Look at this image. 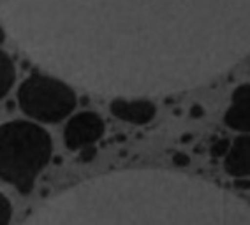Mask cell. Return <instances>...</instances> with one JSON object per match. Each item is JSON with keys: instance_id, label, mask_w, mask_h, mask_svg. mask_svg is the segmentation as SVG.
<instances>
[{"instance_id": "cell-1", "label": "cell", "mask_w": 250, "mask_h": 225, "mask_svg": "<svg viewBox=\"0 0 250 225\" xmlns=\"http://www.w3.org/2000/svg\"><path fill=\"white\" fill-rule=\"evenodd\" d=\"M30 58L99 94H173L250 53V0H0Z\"/></svg>"}, {"instance_id": "cell-2", "label": "cell", "mask_w": 250, "mask_h": 225, "mask_svg": "<svg viewBox=\"0 0 250 225\" xmlns=\"http://www.w3.org/2000/svg\"><path fill=\"white\" fill-rule=\"evenodd\" d=\"M23 225H250V207L206 181L129 171L72 187Z\"/></svg>"}, {"instance_id": "cell-3", "label": "cell", "mask_w": 250, "mask_h": 225, "mask_svg": "<svg viewBox=\"0 0 250 225\" xmlns=\"http://www.w3.org/2000/svg\"><path fill=\"white\" fill-rule=\"evenodd\" d=\"M51 137L30 122H9L0 131V176L20 194L34 188L37 176L51 157Z\"/></svg>"}, {"instance_id": "cell-4", "label": "cell", "mask_w": 250, "mask_h": 225, "mask_svg": "<svg viewBox=\"0 0 250 225\" xmlns=\"http://www.w3.org/2000/svg\"><path fill=\"white\" fill-rule=\"evenodd\" d=\"M18 102L23 112L34 120L57 123L76 108V94L62 79L32 74L20 86Z\"/></svg>"}, {"instance_id": "cell-5", "label": "cell", "mask_w": 250, "mask_h": 225, "mask_svg": "<svg viewBox=\"0 0 250 225\" xmlns=\"http://www.w3.org/2000/svg\"><path fill=\"white\" fill-rule=\"evenodd\" d=\"M103 134V118L92 111H85L72 116L67 122L65 131H63V141L69 150L76 151V150H83L86 146H94V143L101 139Z\"/></svg>"}, {"instance_id": "cell-6", "label": "cell", "mask_w": 250, "mask_h": 225, "mask_svg": "<svg viewBox=\"0 0 250 225\" xmlns=\"http://www.w3.org/2000/svg\"><path fill=\"white\" fill-rule=\"evenodd\" d=\"M109 111L113 112V116L120 118L124 122L134 123V125H146L155 118L157 108L150 100H125L118 97L109 104Z\"/></svg>"}, {"instance_id": "cell-7", "label": "cell", "mask_w": 250, "mask_h": 225, "mask_svg": "<svg viewBox=\"0 0 250 225\" xmlns=\"http://www.w3.org/2000/svg\"><path fill=\"white\" fill-rule=\"evenodd\" d=\"M226 125L232 131L250 132V85H241L232 92L231 106H229L226 116Z\"/></svg>"}, {"instance_id": "cell-8", "label": "cell", "mask_w": 250, "mask_h": 225, "mask_svg": "<svg viewBox=\"0 0 250 225\" xmlns=\"http://www.w3.org/2000/svg\"><path fill=\"white\" fill-rule=\"evenodd\" d=\"M224 167L226 172L234 178L250 176V135H241L232 141Z\"/></svg>"}, {"instance_id": "cell-9", "label": "cell", "mask_w": 250, "mask_h": 225, "mask_svg": "<svg viewBox=\"0 0 250 225\" xmlns=\"http://www.w3.org/2000/svg\"><path fill=\"white\" fill-rule=\"evenodd\" d=\"M14 65L13 60L9 58V55L2 53L0 56V97H5L9 94V90L14 85Z\"/></svg>"}, {"instance_id": "cell-10", "label": "cell", "mask_w": 250, "mask_h": 225, "mask_svg": "<svg viewBox=\"0 0 250 225\" xmlns=\"http://www.w3.org/2000/svg\"><path fill=\"white\" fill-rule=\"evenodd\" d=\"M13 207H11L9 199L5 195H0V225H9Z\"/></svg>"}, {"instance_id": "cell-11", "label": "cell", "mask_w": 250, "mask_h": 225, "mask_svg": "<svg viewBox=\"0 0 250 225\" xmlns=\"http://www.w3.org/2000/svg\"><path fill=\"white\" fill-rule=\"evenodd\" d=\"M231 150V143L228 139H219L211 144V155L213 157H222V155H228V151Z\"/></svg>"}, {"instance_id": "cell-12", "label": "cell", "mask_w": 250, "mask_h": 225, "mask_svg": "<svg viewBox=\"0 0 250 225\" xmlns=\"http://www.w3.org/2000/svg\"><path fill=\"white\" fill-rule=\"evenodd\" d=\"M94 157H95V148H94V146H86V148L81 150V157H80L81 162H90Z\"/></svg>"}, {"instance_id": "cell-13", "label": "cell", "mask_w": 250, "mask_h": 225, "mask_svg": "<svg viewBox=\"0 0 250 225\" xmlns=\"http://www.w3.org/2000/svg\"><path fill=\"white\" fill-rule=\"evenodd\" d=\"M173 162H174V166L185 167V166H188V157H187V155L176 153V155L173 157Z\"/></svg>"}]
</instances>
